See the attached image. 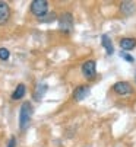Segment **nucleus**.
Listing matches in <instances>:
<instances>
[{
    "label": "nucleus",
    "mask_w": 136,
    "mask_h": 147,
    "mask_svg": "<svg viewBox=\"0 0 136 147\" xmlns=\"http://www.w3.org/2000/svg\"><path fill=\"white\" fill-rule=\"evenodd\" d=\"M31 118H32V105L31 102H24L19 109V128L22 131H25L28 128Z\"/></svg>",
    "instance_id": "f257e3e1"
},
{
    "label": "nucleus",
    "mask_w": 136,
    "mask_h": 147,
    "mask_svg": "<svg viewBox=\"0 0 136 147\" xmlns=\"http://www.w3.org/2000/svg\"><path fill=\"white\" fill-rule=\"evenodd\" d=\"M31 12L38 19L44 18L49 12V2L47 0H34V2H31Z\"/></svg>",
    "instance_id": "f03ea898"
},
{
    "label": "nucleus",
    "mask_w": 136,
    "mask_h": 147,
    "mask_svg": "<svg viewBox=\"0 0 136 147\" xmlns=\"http://www.w3.org/2000/svg\"><path fill=\"white\" fill-rule=\"evenodd\" d=\"M59 28L64 34L72 32V29H73V15L69 13V12L62 13L60 18H59Z\"/></svg>",
    "instance_id": "7ed1b4c3"
},
{
    "label": "nucleus",
    "mask_w": 136,
    "mask_h": 147,
    "mask_svg": "<svg viewBox=\"0 0 136 147\" xmlns=\"http://www.w3.org/2000/svg\"><path fill=\"white\" fill-rule=\"evenodd\" d=\"M82 74L88 80H92L97 76V64L94 60H88L82 64Z\"/></svg>",
    "instance_id": "20e7f679"
},
{
    "label": "nucleus",
    "mask_w": 136,
    "mask_h": 147,
    "mask_svg": "<svg viewBox=\"0 0 136 147\" xmlns=\"http://www.w3.org/2000/svg\"><path fill=\"white\" fill-rule=\"evenodd\" d=\"M113 90H114L117 95L124 96V95L132 93L133 92V88H132V85H130L129 82H117V83L113 85Z\"/></svg>",
    "instance_id": "39448f33"
},
{
    "label": "nucleus",
    "mask_w": 136,
    "mask_h": 147,
    "mask_svg": "<svg viewBox=\"0 0 136 147\" xmlns=\"http://www.w3.org/2000/svg\"><path fill=\"white\" fill-rule=\"evenodd\" d=\"M89 93H91L89 86H88V85H81V86H78V88L73 90V99H75L76 102H81V100H83Z\"/></svg>",
    "instance_id": "423d86ee"
},
{
    "label": "nucleus",
    "mask_w": 136,
    "mask_h": 147,
    "mask_svg": "<svg viewBox=\"0 0 136 147\" xmlns=\"http://www.w3.org/2000/svg\"><path fill=\"white\" fill-rule=\"evenodd\" d=\"M10 19V6L6 2H0V25L8 24Z\"/></svg>",
    "instance_id": "0eeeda50"
},
{
    "label": "nucleus",
    "mask_w": 136,
    "mask_h": 147,
    "mask_svg": "<svg viewBox=\"0 0 136 147\" xmlns=\"http://www.w3.org/2000/svg\"><path fill=\"white\" fill-rule=\"evenodd\" d=\"M49 86L45 85V83H38V85L35 86V90H34V99L35 100H40L42 99V96L45 95V92H47Z\"/></svg>",
    "instance_id": "6e6552de"
},
{
    "label": "nucleus",
    "mask_w": 136,
    "mask_h": 147,
    "mask_svg": "<svg viewBox=\"0 0 136 147\" xmlns=\"http://www.w3.org/2000/svg\"><path fill=\"white\" fill-rule=\"evenodd\" d=\"M120 47H122V50H126V51L133 50L136 47V39L135 38H122L120 39Z\"/></svg>",
    "instance_id": "1a4fd4ad"
},
{
    "label": "nucleus",
    "mask_w": 136,
    "mask_h": 147,
    "mask_svg": "<svg viewBox=\"0 0 136 147\" xmlns=\"http://www.w3.org/2000/svg\"><path fill=\"white\" fill-rule=\"evenodd\" d=\"M25 92H27V88L24 83H19V85L16 86L15 92L12 93V100H18V99H22L25 96Z\"/></svg>",
    "instance_id": "9d476101"
},
{
    "label": "nucleus",
    "mask_w": 136,
    "mask_h": 147,
    "mask_svg": "<svg viewBox=\"0 0 136 147\" xmlns=\"http://www.w3.org/2000/svg\"><path fill=\"white\" fill-rule=\"evenodd\" d=\"M101 42H103V47L105 48V51H107L108 55H111L113 53H114V47H113V42H111V39H110L108 35L104 34V35L101 36Z\"/></svg>",
    "instance_id": "9b49d317"
},
{
    "label": "nucleus",
    "mask_w": 136,
    "mask_h": 147,
    "mask_svg": "<svg viewBox=\"0 0 136 147\" xmlns=\"http://www.w3.org/2000/svg\"><path fill=\"white\" fill-rule=\"evenodd\" d=\"M133 10H135V3L133 2H124V3H122V12L124 15H132Z\"/></svg>",
    "instance_id": "f8f14e48"
},
{
    "label": "nucleus",
    "mask_w": 136,
    "mask_h": 147,
    "mask_svg": "<svg viewBox=\"0 0 136 147\" xmlns=\"http://www.w3.org/2000/svg\"><path fill=\"white\" fill-rule=\"evenodd\" d=\"M9 57H10V51L8 50V48H0V60L2 61H6V60H9Z\"/></svg>",
    "instance_id": "ddd939ff"
},
{
    "label": "nucleus",
    "mask_w": 136,
    "mask_h": 147,
    "mask_svg": "<svg viewBox=\"0 0 136 147\" xmlns=\"http://www.w3.org/2000/svg\"><path fill=\"white\" fill-rule=\"evenodd\" d=\"M56 13H50V15H45L44 18L40 19V22H53V20H56Z\"/></svg>",
    "instance_id": "4468645a"
},
{
    "label": "nucleus",
    "mask_w": 136,
    "mask_h": 147,
    "mask_svg": "<svg viewBox=\"0 0 136 147\" xmlns=\"http://www.w3.org/2000/svg\"><path fill=\"white\" fill-rule=\"evenodd\" d=\"M120 55H122V58H124V60H126V61H129V63H133V61H135V58H133L132 55L126 54V53H122Z\"/></svg>",
    "instance_id": "2eb2a0df"
},
{
    "label": "nucleus",
    "mask_w": 136,
    "mask_h": 147,
    "mask_svg": "<svg viewBox=\"0 0 136 147\" xmlns=\"http://www.w3.org/2000/svg\"><path fill=\"white\" fill-rule=\"evenodd\" d=\"M8 147H16V138L15 137H10V140L8 143Z\"/></svg>",
    "instance_id": "dca6fc26"
},
{
    "label": "nucleus",
    "mask_w": 136,
    "mask_h": 147,
    "mask_svg": "<svg viewBox=\"0 0 136 147\" xmlns=\"http://www.w3.org/2000/svg\"><path fill=\"white\" fill-rule=\"evenodd\" d=\"M135 79H136V77H135Z\"/></svg>",
    "instance_id": "f3484780"
}]
</instances>
